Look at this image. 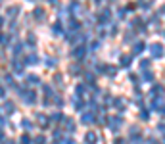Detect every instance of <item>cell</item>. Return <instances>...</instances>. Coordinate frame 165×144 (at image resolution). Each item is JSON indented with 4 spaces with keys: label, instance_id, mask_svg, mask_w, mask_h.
<instances>
[{
    "label": "cell",
    "instance_id": "17",
    "mask_svg": "<svg viewBox=\"0 0 165 144\" xmlns=\"http://www.w3.org/2000/svg\"><path fill=\"white\" fill-rule=\"evenodd\" d=\"M115 106L119 108V110H125V104H123V100L119 98V100H115Z\"/></svg>",
    "mask_w": 165,
    "mask_h": 144
},
{
    "label": "cell",
    "instance_id": "20",
    "mask_svg": "<svg viewBox=\"0 0 165 144\" xmlns=\"http://www.w3.org/2000/svg\"><path fill=\"white\" fill-rule=\"evenodd\" d=\"M0 44H8V37H6V35H0Z\"/></svg>",
    "mask_w": 165,
    "mask_h": 144
},
{
    "label": "cell",
    "instance_id": "27",
    "mask_svg": "<svg viewBox=\"0 0 165 144\" xmlns=\"http://www.w3.org/2000/svg\"><path fill=\"white\" fill-rule=\"evenodd\" d=\"M115 144H125V140H121V138H117V140H115Z\"/></svg>",
    "mask_w": 165,
    "mask_h": 144
},
{
    "label": "cell",
    "instance_id": "13",
    "mask_svg": "<svg viewBox=\"0 0 165 144\" xmlns=\"http://www.w3.org/2000/svg\"><path fill=\"white\" fill-rule=\"evenodd\" d=\"M65 127H67V131H69V133H73V131H75V125H73V123H71L69 119H67V123H65Z\"/></svg>",
    "mask_w": 165,
    "mask_h": 144
},
{
    "label": "cell",
    "instance_id": "11",
    "mask_svg": "<svg viewBox=\"0 0 165 144\" xmlns=\"http://www.w3.org/2000/svg\"><path fill=\"white\" fill-rule=\"evenodd\" d=\"M39 123H40L42 127H46V125H48V121H46V117H44L42 114H39Z\"/></svg>",
    "mask_w": 165,
    "mask_h": 144
},
{
    "label": "cell",
    "instance_id": "7",
    "mask_svg": "<svg viewBox=\"0 0 165 144\" xmlns=\"http://www.w3.org/2000/svg\"><path fill=\"white\" fill-rule=\"evenodd\" d=\"M14 110L15 108H14L12 102H6V104H4V111H6V114H14Z\"/></svg>",
    "mask_w": 165,
    "mask_h": 144
},
{
    "label": "cell",
    "instance_id": "30",
    "mask_svg": "<svg viewBox=\"0 0 165 144\" xmlns=\"http://www.w3.org/2000/svg\"><path fill=\"white\" fill-rule=\"evenodd\" d=\"M0 25H2V17H0Z\"/></svg>",
    "mask_w": 165,
    "mask_h": 144
},
{
    "label": "cell",
    "instance_id": "12",
    "mask_svg": "<svg viewBox=\"0 0 165 144\" xmlns=\"http://www.w3.org/2000/svg\"><path fill=\"white\" fill-rule=\"evenodd\" d=\"M4 81H6V85L14 86V79H12V75H6V77H4Z\"/></svg>",
    "mask_w": 165,
    "mask_h": 144
},
{
    "label": "cell",
    "instance_id": "26",
    "mask_svg": "<svg viewBox=\"0 0 165 144\" xmlns=\"http://www.w3.org/2000/svg\"><path fill=\"white\" fill-rule=\"evenodd\" d=\"M86 81H89V83H92V81H94V75L89 73V75H86Z\"/></svg>",
    "mask_w": 165,
    "mask_h": 144
},
{
    "label": "cell",
    "instance_id": "5",
    "mask_svg": "<svg viewBox=\"0 0 165 144\" xmlns=\"http://www.w3.org/2000/svg\"><path fill=\"white\" fill-rule=\"evenodd\" d=\"M81 121H82V123H92V121H94V115L89 114V111H85V114L81 115Z\"/></svg>",
    "mask_w": 165,
    "mask_h": 144
},
{
    "label": "cell",
    "instance_id": "23",
    "mask_svg": "<svg viewBox=\"0 0 165 144\" xmlns=\"http://www.w3.org/2000/svg\"><path fill=\"white\" fill-rule=\"evenodd\" d=\"M29 142H31V140H29V136H27V135H23V136H21V144H29Z\"/></svg>",
    "mask_w": 165,
    "mask_h": 144
},
{
    "label": "cell",
    "instance_id": "15",
    "mask_svg": "<svg viewBox=\"0 0 165 144\" xmlns=\"http://www.w3.org/2000/svg\"><path fill=\"white\" fill-rule=\"evenodd\" d=\"M81 94H85V85H79V86H77V96H81Z\"/></svg>",
    "mask_w": 165,
    "mask_h": 144
},
{
    "label": "cell",
    "instance_id": "6",
    "mask_svg": "<svg viewBox=\"0 0 165 144\" xmlns=\"http://www.w3.org/2000/svg\"><path fill=\"white\" fill-rule=\"evenodd\" d=\"M85 140L89 142V144H94L96 140H98V136L94 135V133H86V136H85Z\"/></svg>",
    "mask_w": 165,
    "mask_h": 144
},
{
    "label": "cell",
    "instance_id": "29",
    "mask_svg": "<svg viewBox=\"0 0 165 144\" xmlns=\"http://www.w3.org/2000/svg\"><path fill=\"white\" fill-rule=\"evenodd\" d=\"M0 96H4V90H2V86H0Z\"/></svg>",
    "mask_w": 165,
    "mask_h": 144
},
{
    "label": "cell",
    "instance_id": "21",
    "mask_svg": "<svg viewBox=\"0 0 165 144\" xmlns=\"http://www.w3.org/2000/svg\"><path fill=\"white\" fill-rule=\"evenodd\" d=\"M35 144H44V136H37L35 138Z\"/></svg>",
    "mask_w": 165,
    "mask_h": 144
},
{
    "label": "cell",
    "instance_id": "16",
    "mask_svg": "<svg viewBox=\"0 0 165 144\" xmlns=\"http://www.w3.org/2000/svg\"><path fill=\"white\" fill-rule=\"evenodd\" d=\"M37 61H39L37 56H29V58H27V64H37Z\"/></svg>",
    "mask_w": 165,
    "mask_h": 144
},
{
    "label": "cell",
    "instance_id": "24",
    "mask_svg": "<svg viewBox=\"0 0 165 144\" xmlns=\"http://www.w3.org/2000/svg\"><path fill=\"white\" fill-rule=\"evenodd\" d=\"M115 71H117L115 67H107V75H115Z\"/></svg>",
    "mask_w": 165,
    "mask_h": 144
},
{
    "label": "cell",
    "instance_id": "14",
    "mask_svg": "<svg viewBox=\"0 0 165 144\" xmlns=\"http://www.w3.org/2000/svg\"><path fill=\"white\" fill-rule=\"evenodd\" d=\"M142 48H144V44H142V42H138V44H135V54H138V52H142Z\"/></svg>",
    "mask_w": 165,
    "mask_h": 144
},
{
    "label": "cell",
    "instance_id": "18",
    "mask_svg": "<svg viewBox=\"0 0 165 144\" xmlns=\"http://www.w3.org/2000/svg\"><path fill=\"white\" fill-rule=\"evenodd\" d=\"M35 17H39V19H42V17H44V14H42V10H35Z\"/></svg>",
    "mask_w": 165,
    "mask_h": 144
},
{
    "label": "cell",
    "instance_id": "4",
    "mask_svg": "<svg viewBox=\"0 0 165 144\" xmlns=\"http://www.w3.org/2000/svg\"><path fill=\"white\" fill-rule=\"evenodd\" d=\"M73 58H77V60H82V58H85V48H82V46H79L77 50H73Z\"/></svg>",
    "mask_w": 165,
    "mask_h": 144
},
{
    "label": "cell",
    "instance_id": "1",
    "mask_svg": "<svg viewBox=\"0 0 165 144\" xmlns=\"http://www.w3.org/2000/svg\"><path fill=\"white\" fill-rule=\"evenodd\" d=\"M21 98L27 102V104H35V102H37V92L35 90H25V92H21Z\"/></svg>",
    "mask_w": 165,
    "mask_h": 144
},
{
    "label": "cell",
    "instance_id": "9",
    "mask_svg": "<svg viewBox=\"0 0 165 144\" xmlns=\"http://www.w3.org/2000/svg\"><path fill=\"white\" fill-rule=\"evenodd\" d=\"M131 61H132V58H129V56H123V58H121V65H123V67H127V65H131Z\"/></svg>",
    "mask_w": 165,
    "mask_h": 144
},
{
    "label": "cell",
    "instance_id": "8",
    "mask_svg": "<svg viewBox=\"0 0 165 144\" xmlns=\"http://www.w3.org/2000/svg\"><path fill=\"white\" fill-rule=\"evenodd\" d=\"M163 92H165V90H163V86H161V85H159V86H154V90H152V94H154V96H157V94H159V96H163Z\"/></svg>",
    "mask_w": 165,
    "mask_h": 144
},
{
    "label": "cell",
    "instance_id": "2",
    "mask_svg": "<svg viewBox=\"0 0 165 144\" xmlns=\"http://www.w3.org/2000/svg\"><path fill=\"white\" fill-rule=\"evenodd\" d=\"M152 56H154V58H161V56H163V46L161 44H152Z\"/></svg>",
    "mask_w": 165,
    "mask_h": 144
},
{
    "label": "cell",
    "instance_id": "10",
    "mask_svg": "<svg viewBox=\"0 0 165 144\" xmlns=\"http://www.w3.org/2000/svg\"><path fill=\"white\" fill-rule=\"evenodd\" d=\"M14 69H15V73H17V75L23 73V65L19 64V61H15V64H14Z\"/></svg>",
    "mask_w": 165,
    "mask_h": 144
},
{
    "label": "cell",
    "instance_id": "22",
    "mask_svg": "<svg viewBox=\"0 0 165 144\" xmlns=\"http://www.w3.org/2000/svg\"><path fill=\"white\" fill-rule=\"evenodd\" d=\"M29 83H39V77H35V75H29Z\"/></svg>",
    "mask_w": 165,
    "mask_h": 144
},
{
    "label": "cell",
    "instance_id": "25",
    "mask_svg": "<svg viewBox=\"0 0 165 144\" xmlns=\"http://www.w3.org/2000/svg\"><path fill=\"white\" fill-rule=\"evenodd\" d=\"M144 77V81H152V73H146V75H142Z\"/></svg>",
    "mask_w": 165,
    "mask_h": 144
},
{
    "label": "cell",
    "instance_id": "19",
    "mask_svg": "<svg viewBox=\"0 0 165 144\" xmlns=\"http://www.w3.org/2000/svg\"><path fill=\"white\" fill-rule=\"evenodd\" d=\"M50 119H52V121H56V123H58V121H61V115H60V114H54L52 117H50Z\"/></svg>",
    "mask_w": 165,
    "mask_h": 144
},
{
    "label": "cell",
    "instance_id": "3",
    "mask_svg": "<svg viewBox=\"0 0 165 144\" xmlns=\"http://www.w3.org/2000/svg\"><path fill=\"white\" fill-rule=\"evenodd\" d=\"M121 117H111V121H110V127H111V129L113 131H117V129H119V127H121Z\"/></svg>",
    "mask_w": 165,
    "mask_h": 144
},
{
    "label": "cell",
    "instance_id": "28",
    "mask_svg": "<svg viewBox=\"0 0 165 144\" xmlns=\"http://www.w3.org/2000/svg\"><path fill=\"white\" fill-rule=\"evenodd\" d=\"M65 144H75V142L73 140H65Z\"/></svg>",
    "mask_w": 165,
    "mask_h": 144
}]
</instances>
